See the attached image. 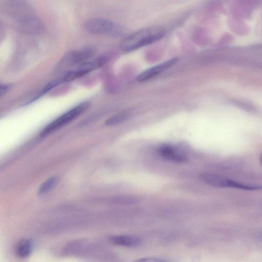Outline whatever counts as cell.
I'll return each mask as SVG.
<instances>
[{
	"instance_id": "obj_12",
	"label": "cell",
	"mask_w": 262,
	"mask_h": 262,
	"mask_svg": "<svg viewBox=\"0 0 262 262\" xmlns=\"http://www.w3.org/2000/svg\"><path fill=\"white\" fill-rule=\"evenodd\" d=\"M133 262H170L169 260L157 257H144L135 260Z\"/></svg>"
},
{
	"instance_id": "obj_9",
	"label": "cell",
	"mask_w": 262,
	"mask_h": 262,
	"mask_svg": "<svg viewBox=\"0 0 262 262\" xmlns=\"http://www.w3.org/2000/svg\"><path fill=\"white\" fill-rule=\"evenodd\" d=\"M33 242L30 238L21 239L17 244L15 252L17 256L21 258L28 257L33 249Z\"/></svg>"
},
{
	"instance_id": "obj_5",
	"label": "cell",
	"mask_w": 262,
	"mask_h": 262,
	"mask_svg": "<svg viewBox=\"0 0 262 262\" xmlns=\"http://www.w3.org/2000/svg\"><path fill=\"white\" fill-rule=\"evenodd\" d=\"M89 33L98 35H118L119 29L110 20L101 17L93 18L88 20L84 25Z\"/></svg>"
},
{
	"instance_id": "obj_7",
	"label": "cell",
	"mask_w": 262,
	"mask_h": 262,
	"mask_svg": "<svg viewBox=\"0 0 262 262\" xmlns=\"http://www.w3.org/2000/svg\"><path fill=\"white\" fill-rule=\"evenodd\" d=\"M158 154L162 158L176 162H184L187 161V158L178 152L172 146L164 144L158 149Z\"/></svg>"
},
{
	"instance_id": "obj_14",
	"label": "cell",
	"mask_w": 262,
	"mask_h": 262,
	"mask_svg": "<svg viewBox=\"0 0 262 262\" xmlns=\"http://www.w3.org/2000/svg\"><path fill=\"white\" fill-rule=\"evenodd\" d=\"M260 160L261 164V165H262V154H261V156H260Z\"/></svg>"
},
{
	"instance_id": "obj_6",
	"label": "cell",
	"mask_w": 262,
	"mask_h": 262,
	"mask_svg": "<svg viewBox=\"0 0 262 262\" xmlns=\"http://www.w3.org/2000/svg\"><path fill=\"white\" fill-rule=\"evenodd\" d=\"M178 60V59L177 58H173L162 63L150 68L140 73L138 76L137 79L139 82L147 81L175 64Z\"/></svg>"
},
{
	"instance_id": "obj_8",
	"label": "cell",
	"mask_w": 262,
	"mask_h": 262,
	"mask_svg": "<svg viewBox=\"0 0 262 262\" xmlns=\"http://www.w3.org/2000/svg\"><path fill=\"white\" fill-rule=\"evenodd\" d=\"M110 240L114 245L127 247H137L141 243L138 237L128 235H112Z\"/></svg>"
},
{
	"instance_id": "obj_3",
	"label": "cell",
	"mask_w": 262,
	"mask_h": 262,
	"mask_svg": "<svg viewBox=\"0 0 262 262\" xmlns=\"http://www.w3.org/2000/svg\"><path fill=\"white\" fill-rule=\"evenodd\" d=\"M200 177L204 183L216 187L234 188L246 190L262 189L261 185L245 184L216 174L204 173L201 174Z\"/></svg>"
},
{
	"instance_id": "obj_2",
	"label": "cell",
	"mask_w": 262,
	"mask_h": 262,
	"mask_svg": "<svg viewBox=\"0 0 262 262\" xmlns=\"http://www.w3.org/2000/svg\"><path fill=\"white\" fill-rule=\"evenodd\" d=\"M90 105V102L85 101L75 106L47 125L40 132V136L46 137L67 124L84 112Z\"/></svg>"
},
{
	"instance_id": "obj_11",
	"label": "cell",
	"mask_w": 262,
	"mask_h": 262,
	"mask_svg": "<svg viewBox=\"0 0 262 262\" xmlns=\"http://www.w3.org/2000/svg\"><path fill=\"white\" fill-rule=\"evenodd\" d=\"M57 181V177L52 176L43 182L39 187L38 194L42 195L49 191L55 185Z\"/></svg>"
},
{
	"instance_id": "obj_4",
	"label": "cell",
	"mask_w": 262,
	"mask_h": 262,
	"mask_svg": "<svg viewBox=\"0 0 262 262\" xmlns=\"http://www.w3.org/2000/svg\"><path fill=\"white\" fill-rule=\"evenodd\" d=\"M94 50L91 47H86L79 50L71 51L66 54L59 61L56 69V71L61 72L67 70L69 68L86 62L93 56Z\"/></svg>"
},
{
	"instance_id": "obj_1",
	"label": "cell",
	"mask_w": 262,
	"mask_h": 262,
	"mask_svg": "<svg viewBox=\"0 0 262 262\" xmlns=\"http://www.w3.org/2000/svg\"><path fill=\"white\" fill-rule=\"evenodd\" d=\"M165 31L161 26H151L141 29L124 38L120 44L125 51L136 50L161 39Z\"/></svg>"
},
{
	"instance_id": "obj_13",
	"label": "cell",
	"mask_w": 262,
	"mask_h": 262,
	"mask_svg": "<svg viewBox=\"0 0 262 262\" xmlns=\"http://www.w3.org/2000/svg\"><path fill=\"white\" fill-rule=\"evenodd\" d=\"M11 85L8 84H2L0 88V96L2 97L10 89Z\"/></svg>"
},
{
	"instance_id": "obj_10",
	"label": "cell",
	"mask_w": 262,
	"mask_h": 262,
	"mask_svg": "<svg viewBox=\"0 0 262 262\" xmlns=\"http://www.w3.org/2000/svg\"><path fill=\"white\" fill-rule=\"evenodd\" d=\"M128 117V115L126 113H118L107 119L105 123L108 126L116 125L124 121Z\"/></svg>"
}]
</instances>
